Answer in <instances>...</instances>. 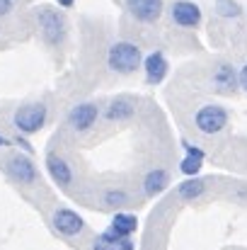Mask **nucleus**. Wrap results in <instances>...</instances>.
I'll use <instances>...</instances> for the list:
<instances>
[{
	"label": "nucleus",
	"mask_w": 247,
	"mask_h": 250,
	"mask_svg": "<svg viewBox=\"0 0 247 250\" xmlns=\"http://www.w3.org/2000/svg\"><path fill=\"white\" fill-rule=\"evenodd\" d=\"M107 66L114 73L129 76V73H133L136 68L143 66V51L131 42H116L107 51Z\"/></svg>",
	"instance_id": "nucleus-1"
},
{
	"label": "nucleus",
	"mask_w": 247,
	"mask_h": 250,
	"mask_svg": "<svg viewBox=\"0 0 247 250\" xmlns=\"http://www.w3.org/2000/svg\"><path fill=\"white\" fill-rule=\"evenodd\" d=\"M46 114H49V109H46L44 102L22 104V107H17V112L12 117V126L17 129V134H24V136L37 134L46 124Z\"/></svg>",
	"instance_id": "nucleus-2"
},
{
	"label": "nucleus",
	"mask_w": 247,
	"mask_h": 250,
	"mask_svg": "<svg viewBox=\"0 0 247 250\" xmlns=\"http://www.w3.org/2000/svg\"><path fill=\"white\" fill-rule=\"evenodd\" d=\"M194 124L201 134L206 136H213V134H221L226 126H228V109L221 107V104H204L199 107V112L194 114Z\"/></svg>",
	"instance_id": "nucleus-3"
},
{
	"label": "nucleus",
	"mask_w": 247,
	"mask_h": 250,
	"mask_svg": "<svg viewBox=\"0 0 247 250\" xmlns=\"http://www.w3.org/2000/svg\"><path fill=\"white\" fill-rule=\"evenodd\" d=\"M5 172L10 180H15L19 185H34L39 180V170L34 166V161L29 156H22V153L5 161Z\"/></svg>",
	"instance_id": "nucleus-4"
},
{
	"label": "nucleus",
	"mask_w": 247,
	"mask_h": 250,
	"mask_svg": "<svg viewBox=\"0 0 247 250\" xmlns=\"http://www.w3.org/2000/svg\"><path fill=\"white\" fill-rule=\"evenodd\" d=\"M39 29H41V37L49 44H61L63 37H66V20H63L61 12H56L51 7H41V12H39Z\"/></svg>",
	"instance_id": "nucleus-5"
},
{
	"label": "nucleus",
	"mask_w": 247,
	"mask_h": 250,
	"mask_svg": "<svg viewBox=\"0 0 247 250\" xmlns=\"http://www.w3.org/2000/svg\"><path fill=\"white\" fill-rule=\"evenodd\" d=\"M51 224H54V229H56L61 236H66V238L80 236L82 229H85V219H82L78 211L68 209V207H61V209H56V211H54V219H51Z\"/></svg>",
	"instance_id": "nucleus-6"
},
{
	"label": "nucleus",
	"mask_w": 247,
	"mask_h": 250,
	"mask_svg": "<svg viewBox=\"0 0 247 250\" xmlns=\"http://www.w3.org/2000/svg\"><path fill=\"white\" fill-rule=\"evenodd\" d=\"M97 117H99V107H97L95 102H80V104H76V107L71 109L68 124H71L73 131L85 134V131H90V129L95 126Z\"/></svg>",
	"instance_id": "nucleus-7"
},
{
	"label": "nucleus",
	"mask_w": 247,
	"mask_h": 250,
	"mask_svg": "<svg viewBox=\"0 0 247 250\" xmlns=\"http://www.w3.org/2000/svg\"><path fill=\"white\" fill-rule=\"evenodd\" d=\"M126 10L138 22H158L163 15V0H126Z\"/></svg>",
	"instance_id": "nucleus-8"
},
{
	"label": "nucleus",
	"mask_w": 247,
	"mask_h": 250,
	"mask_svg": "<svg viewBox=\"0 0 247 250\" xmlns=\"http://www.w3.org/2000/svg\"><path fill=\"white\" fill-rule=\"evenodd\" d=\"M170 12H172L174 24H179L184 29L199 27V22H201V7L196 2H191V0H177Z\"/></svg>",
	"instance_id": "nucleus-9"
},
{
	"label": "nucleus",
	"mask_w": 247,
	"mask_h": 250,
	"mask_svg": "<svg viewBox=\"0 0 247 250\" xmlns=\"http://www.w3.org/2000/svg\"><path fill=\"white\" fill-rule=\"evenodd\" d=\"M143 71H146V83L148 85L163 83L167 71H170V63H167L163 51H153L151 56H146L143 59Z\"/></svg>",
	"instance_id": "nucleus-10"
},
{
	"label": "nucleus",
	"mask_w": 247,
	"mask_h": 250,
	"mask_svg": "<svg viewBox=\"0 0 247 250\" xmlns=\"http://www.w3.org/2000/svg\"><path fill=\"white\" fill-rule=\"evenodd\" d=\"M46 172L51 175V180L61 187H68L73 182V170L66 163V158L56 156V153H49L46 156Z\"/></svg>",
	"instance_id": "nucleus-11"
},
{
	"label": "nucleus",
	"mask_w": 247,
	"mask_h": 250,
	"mask_svg": "<svg viewBox=\"0 0 247 250\" xmlns=\"http://www.w3.org/2000/svg\"><path fill=\"white\" fill-rule=\"evenodd\" d=\"M167 185H170V175H167V170H163V167H155V170H151L143 177V192L148 197H158L160 192L167 189Z\"/></svg>",
	"instance_id": "nucleus-12"
},
{
	"label": "nucleus",
	"mask_w": 247,
	"mask_h": 250,
	"mask_svg": "<svg viewBox=\"0 0 247 250\" xmlns=\"http://www.w3.org/2000/svg\"><path fill=\"white\" fill-rule=\"evenodd\" d=\"M133 112H136L133 100H129V97H116V100L109 102V107H107L104 114H107L109 122H124V119H131Z\"/></svg>",
	"instance_id": "nucleus-13"
},
{
	"label": "nucleus",
	"mask_w": 247,
	"mask_h": 250,
	"mask_svg": "<svg viewBox=\"0 0 247 250\" xmlns=\"http://www.w3.org/2000/svg\"><path fill=\"white\" fill-rule=\"evenodd\" d=\"M213 85H216L221 92H230V90H235V87L240 85V73H235L233 66L223 63V66H218V68L213 71Z\"/></svg>",
	"instance_id": "nucleus-14"
},
{
	"label": "nucleus",
	"mask_w": 247,
	"mask_h": 250,
	"mask_svg": "<svg viewBox=\"0 0 247 250\" xmlns=\"http://www.w3.org/2000/svg\"><path fill=\"white\" fill-rule=\"evenodd\" d=\"M119 238H131L138 229V219L133 214H126V211H116L114 219H112V226H109Z\"/></svg>",
	"instance_id": "nucleus-15"
},
{
	"label": "nucleus",
	"mask_w": 247,
	"mask_h": 250,
	"mask_svg": "<svg viewBox=\"0 0 247 250\" xmlns=\"http://www.w3.org/2000/svg\"><path fill=\"white\" fill-rule=\"evenodd\" d=\"M204 192H206V180H201V177H189V180L177 185V197L184 199V202H194Z\"/></svg>",
	"instance_id": "nucleus-16"
},
{
	"label": "nucleus",
	"mask_w": 247,
	"mask_h": 250,
	"mask_svg": "<svg viewBox=\"0 0 247 250\" xmlns=\"http://www.w3.org/2000/svg\"><path fill=\"white\" fill-rule=\"evenodd\" d=\"M119 243H121V238L112 229H107L104 233H99L92 241V250H119Z\"/></svg>",
	"instance_id": "nucleus-17"
},
{
	"label": "nucleus",
	"mask_w": 247,
	"mask_h": 250,
	"mask_svg": "<svg viewBox=\"0 0 247 250\" xmlns=\"http://www.w3.org/2000/svg\"><path fill=\"white\" fill-rule=\"evenodd\" d=\"M201 166H204V158H201V156H189V153H187V156L182 158V163H179V170H182L184 175H189V177H196Z\"/></svg>",
	"instance_id": "nucleus-18"
},
{
	"label": "nucleus",
	"mask_w": 247,
	"mask_h": 250,
	"mask_svg": "<svg viewBox=\"0 0 247 250\" xmlns=\"http://www.w3.org/2000/svg\"><path fill=\"white\" fill-rule=\"evenodd\" d=\"M216 10H218V15H223V17H240V12H243V7H240L235 0H218V2H216Z\"/></svg>",
	"instance_id": "nucleus-19"
},
{
	"label": "nucleus",
	"mask_w": 247,
	"mask_h": 250,
	"mask_svg": "<svg viewBox=\"0 0 247 250\" xmlns=\"http://www.w3.org/2000/svg\"><path fill=\"white\" fill-rule=\"evenodd\" d=\"M126 202H129V194L124 189H109L104 194V204H109V207H124Z\"/></svg>",
	"instance_id": "nucleus-20"
},
{
	"label": "nucleus",
	"mask_w": 247,
	"mask_h": 250,
	"mask_svg": "<svg viewBox=\"0 0 247 250\" xmlns=\"http://www.w3.org/2000/svg\"><path fill=\"white\" fill-rule=\"evenodd\" d=\"M15 144H17V146H19V148H22V151H24V153H32V151H34V148H32V146H29V141H27V139H24V134H19V136H17V139H15Z\"/></svg>",
	"instance_id": "nucleus-21"
},
{
	"label": "nucleus",
	"mask_w": 247,
	"mask_h": 250,
	"mask_svg": "<svg viewBox=\"0 0 247 250\" xmlns=\"http://www.w3.org/2000/svg\"><path fill=\"white\" fill-rule=\"evenodd\" d=\"M184 151H187L189 156H201V158H204V151L196 148V146H191V144H184Z\"/></svg>",
	"instance_id": "nucleus-22"
},
{
	"label": "nucleus",
	"mask_w": 247,
	"mask_h": 250,
	"mask_svg": "<svg viewBox=\"0 0 247 250\" xmlns=\"http://www.w3.org/2000/svg\"><path fill=\"white\" fill-rule=\"evenodd\" d=\"M12 10V0H0V17H5Z\"/></svg>",
	"instance_id": "nucleus-23"
},
{
	"label": "nucleus",
	"mask_w": 247,
	"mask_h": 250,
	"mask_svg": "<svg viewBox=\"0 0 247 250\" xmlns=\"http://www.w3.org/2000/svg\"><path fill=\"white\" fill-rule=\"evenodd\" d=\"M240 87H243V90L247 92V63L243 66V68H240Z\"/></svg>",
	"instance_id": "nucleus-24"
},
{
	"label": "nucleus",
	"mask_w": 247,
	"mask_h": 250,
	"mask_svg": "<svg viewBox=\"0 0 247 250\" xmlns=\"http://www.w3.org/2000/svg\"><path fill=\"white\" fill-rule=\"evenodd\" d=\"M58 5H61V7H73L76 0H58Z\"/></svg>",
	"instance_id": "nucleus-25"
},
{
	"label": "nucleus",
	"mask_w": 247,
	"mask_h": 250,
	"mask_svg": "<svg viewBox=\"0 0 247 250\" xmlns=\"http://www.w3.org/2000/svg\"><path fill=\"white\" fill-rule=\"evenodd\" d=\"M7 144H10V141H7L5 136H0V148H2V146H7Z\"/></svg>",
	"instance_id": "nucleus-26"
}]
</instances>
